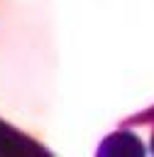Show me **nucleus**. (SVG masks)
<instances>
[{"mask_svg":"<svg viewBox=\"0 0 154 157\" xmlns=\"http://www.w3.org/2000/svg\"><path fill=\"white\" fill-rule=\"evenodd\" d=\"M0 155H49L44 145L34 142L29 135H24L22 130L7 125L5 120H0Z\"/></svg>","mask_w":154,"mask_h":157,"instance_id":"f257e3e1","label":"nucleus"},{"mask_svg":"<svg viewBox=\"0 0 154 157\" xmlns=\"http://www.w3.org/2000/svg\"><path fill=\"white\" fill-rule=\"evenodd\" d=\"M98 155L100 157H108V155H115V157H120V155H134V157H139V155H144V145H142V140L137 137V135H132L130 130H117V132H112V135H108L103 142H100V147H98Z\"/></svg>","mask_w":154,"mask_h":157,"instance_id":"f03ea898","label":"nucleus"},{"mask_svg":"<svg viewBox=\"0 0 154 157\" xmlns=\"http://www.w3.org/2000/svg\"><path fill=\"white\" fill-rule=\"evenodd\" d=\"M149 147H152V155H154V132H152V142H149Z\"/></svg>","mask_w":154,"mask_h":157,"instance_id":"7ed1b4c3","label":"nucleus"}]
</instances>
